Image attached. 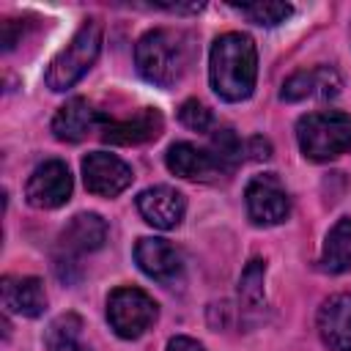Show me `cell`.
Here are the masks:
<instances>
[{
  "label": "cell",
  "instance_id": "1",
  "mask_svg": "<svg viewBox=\"0 0 351 351\" xmlns=\"http://www.w3.org/2000/svg\"><path fill=\"white\" fill-rule=\"evenodd\" d=\"M197 58V44L192 33L178 27H154L134 47V63L143 80L170 88L192 69Z\"/></svg>",
  "mask_w": 351,
  "mask_h": 351
},
{
  "label": "cell",
  "instance_id": "2",
  "mask_svg": "<svg viewBox=\"0 0 351 351\" xmlns=\"http://www.w3.org/2000/svg\"><path fill=\"white\" fill-rule=\"evenodd\" d=\"M211 88L225 101H244L258 80V49L247 33H222L208 60Z\"/></svg>",
  "mask_w": 351,
  "mask_h": 351
},
{
  "label": "cell",
  "instance_id": "3",
  "mask_svg": "<svg viewBox=\"0 0 351 351\" xmlns=\"http://www.w3.org/2000/svg\"><path fill=\"white\" fill-rule=\"evenodd\" d=\"M296 140L310 162H329L351 151V115L340 110L307 112L296 123Z\"/></svg>",
  "mask_w": 351,
  "mask_h": 351
},
{
  "label": "cell",
  "instance_id": "4",
  "mask_svg": "<svg viewBox=\"0 0 351 351\" xmlns=\"http://www.w3.org/2000/svg\"><path fill=\"white\" fill-rule=\"evenodd\" d=\"M101 49V22L99 19H85L77 33L71 36V41L49 60L44 82L49 90L60 93L69 90L71 85H77L82 80V74L96 63Z\"/></svg>",
  "mask_w": 351,
  "mask_h": 351
},
{
  "label": "cell",
  "instance_id": "5",
  "mask_svg": "<svg viewBox=\"0 0 351 351\" xmlns=\"http://www.w3.org/2000/svg\"><path fill=\"white\" fill-rule=\"evenodd\" d=\"M156 302L140 288H115L107 296V321L123 340H137L156 321Z\"/></svg>",
  "mask_w": 351,
  "mask_h": 351
},
{
  "label": "cell",
  "instance_id": "6",
  "mask_svg": "<svg viewBox=\"0 0 351 351\" xmlns=\"http://www.w3.org/2000/svg\"><path fill=\"white\" fill-rule=\"evenodd\" d=\"M244 203H247L250 219L255 225H263V228L280 225L291 214V197L274 173L255 176L244 189Z\"/></svg>",
  "mask_w": 351,
  "mask_h": 351
},
{
  "label": "cell",
  "instance_id": "7",
  "mask_svg": "<svg viewBox=\"0 0 351 351\" xmlns=\"http://www.w3.org/2000/svg\"><path fill=\"white\" fill-rule=\"evenodd\" d=\"M71 186L74 184H71V173H69L66 162L49 159L30 173L25 197L33 208H60L63 203H69Z\"/></svg>",
  "mask_w": 351,
  "mask_h": 351
},
{
  "label": "cell",
  "instance_id": "8",
  "mask_svg": "<svg viewBox=\"0 0 351 351\" xmlns=\"http://www.w3.org/2000/svg\"><path fill=\"white\" fill-rule=\"evenodd\" d=\"M132 167L107 151H93L82 159V181L85 189L99 197H115L132 184Z\"/></svg>",
  "mask_w": 351,
  "mask_h": 351
},
{
  "label": "cell",
  "instance_id": "9",
  "mask_svg": "<svg viewBox=\"0 0 351 351\" xmlns=\"http://www.w3.org/2000/svg\"><path fill=\"white\" fill-rule=\"evenodd\" d=\"M137 211L148 225H154L159 230H173L184 219L186 200L178 189L159 184V186H148L137 195Z\"/></svg>",
  "mask_w": 351,
  "mask_h": 351
},
{
  "label": "cell",
  "instance_id": "10",
  "mask_svg": "<svg viewBox=\"0 0 351 351\" xmlns=\"http://www.w3.org/2000/svg\"><path fill=\"white\" fill-rule=\"evenodd\" d=\"M107 239V222L99 217V214H77L71 217V222L60 230V258H58V266L63 263H74V258L85 255V252H93L104 244Z\"/></svg>",
  "mask_w": 351,
  "mask_h": 351
},
{
  "label": "cell",
  "instance_id": "11",
  "mask_svg": "<svg viewBox=\"0 0 351 351\" xmlns=\"http://www.w3.org/2000/svg\"><path fill=\"white\" fill-rule=\"evenodd\" d=\"M134 261L143 269V274H148L151 280L165 282V285H173L184 271L178 250L170 241L154 239V236H143L134 244Z\"/></svg>",
  "mask_w": 351,
  "mask_h": 351
},
{
  "label": "cell",
  "instance_id": "12",
  "mask_svg": "<svg viewBox=\"0 0 351 351\" xmlns=\"http://www.w3.org/2000/svg\"><path fill=\"white\" fill-rule=\"evenodd\" d=\"M165 165L173 176L189 178V181H211L217 176H225L222 162L208 148H197L192 143H173L165 154Z\"/></svg>",
  "mask_w": 351,
  "mask_h": 351
},
{
  "label": "cell",
  "instance_id": "13",
  "mask_svg": "<svg viewBox=\"0 0 351 351\" xmlns=\"http://www.w3.org/2000/svg\"><path fill=\"white\" fill-rule=\"evenodd\" d=\"M162 112L154 107H143L140 112H134L126 121H112L107 118L101 123V140L112 143V145H140L148 140H156L162 134Z\"/></svg>",
  "mask_w": 351,
  "mask_h": 351
},
{
  "label": "cell",
  "instance_id": "14",
  "mask_svg": "<svg viewBox=\"0 0 351 351\" xmlns=\"http://www.w3.org/2000/svg\"><path fill=\"white\" fill-rule=\"evenodd\" d=\"M318 335L329 351H351V293H335L318 307Z\"/></svg>",
  "mask_w": 351,
  "mask_h": 351
},
{
  "label": "cell",
  "instance_id": "15",
  "mask_svg": "<svg viewBox=\"0 0 351 351\" xmlns=\"http://www.w3.org/2000/svg\"><path fill=\"white\" fill-rule=\"evenodd\" d=\"M104 121L107 118L96 112L85 99H69L52 118V134L63 143H80L90 132L101 129Z\"/></svg>",
  "mask_w": 351,
  "mask_h": 351
},
{
  "label": "cell",
  "instance_id": "16",
  "mask_svg": "<svg viewBox=\"0 0 351 351\" xmlns=\"http://www.w3.org/2000/svg\"><path fill=\"white\" fill-rule=\"evenodd\" d=\"M340 90V77L329 66H313L304 71H296L282 85L285 101H304V99H329Z\"/></svg>",
  "mask_w": 351,
  "mask_h": 351
},
{
  "label": "cell",
  "instance_id": "17",
  "mask_svg": "<svg viewBox=\"0 0 351 351\" xmlns=\"http://www.w3.org/2000/svg\"><path fill=\"white\" fill-rule=\"evenodd\" d=\"M0 293H3V307L8 313L38 318L47 310V291L38 277H3Z\"/></svg>",
  "mask_w": 351,
  "mask_h": 351
},
{
  "label": "cell",
  "instance_id": "18",
  "mask_svg": "<svg viewBox=\"0 0 351 351\" xmlns=\"http://www.w3.org/2000/svg\"><path fill=\"white\" fill-rule=\"evenodd\" d=\"M318 263L326 274H343L351 269V217H340L329 228Z\"/></svg>",
  "mask_w": 351,
  "mask_h": 351
},
{
  "label": "cell",
  "instance_id": "19",
  "mask_svg": "<svg viewBox=\"0 0 351 351\" xmlns=\"http://www.w3.org/2000/svg\"><path fill=\"white\" fill-rule=\"evenodd\" d=\"M80 332H82V321L74 313H66L60 318H55L44 335L47 351H90L85 343H80Z\"/></svg>",
  "mask_w": 351,
  "mask_h": 351
},
{
  "label": "cell",
  "instance_id": "20",
  "mask_svg": "<svg viewBox=\"0 0 351 351\" xmlns=\"http://www.w3.org/2000/svg\"><path fill=\"white\" fill-rule=\"evenodd\" d=\"M230 8H236L250 22L266 25V27L280 25V22H285L293 14V8L288 3H230Z\"/></svg>",
  "mask_w": 351,
  "mask_h": 351
},
{
  "label": "cell",
  "instance_id": "21",
  "mask_svg": "<svg viewBox=\"0 0 351 351\" xmlns=\"http://www.w3.org/2000/svg\"><path fill=\"white\" fill-rule=\"evenodd\" d=\"M263 277H266V263L261 258H252L241 277H239V299L244 304H261L263 299Z\"/></svg>",
  "mask_w": 351,
  "mask_h": 351
},
{
  "label": "cell",
  "instance_id": "22",
  "mask_svg": "<svg viewBox=\"0 0 351 351\" xmlns=\"http://www.w3.org/2000/svg\"><path fill=\"white\" fill-rule=\"evenodd\" d=\"M178 121H181L186 129H192V132H211V123H214L211 110H208L203 101H197V99H186V101L181 104Z\"/></svg>",
  "mask_w": 351,
  "mask_h": 351
},
{
  "label": "cell",
  "instance_id": "23",
  "mask_svg": "<svg viewBox=\"0 0 351 351\" xmlns=\"http://www.w3.org/2000/svg\"><path fill=\"white\" fill-rule=\"evenodd\" d=\"M167 351H203V346L186 335H178V337H170L167 340Z\"/></svg>",
  "mask_w": 351,
  "mask_h": 351
}]
</instances>
